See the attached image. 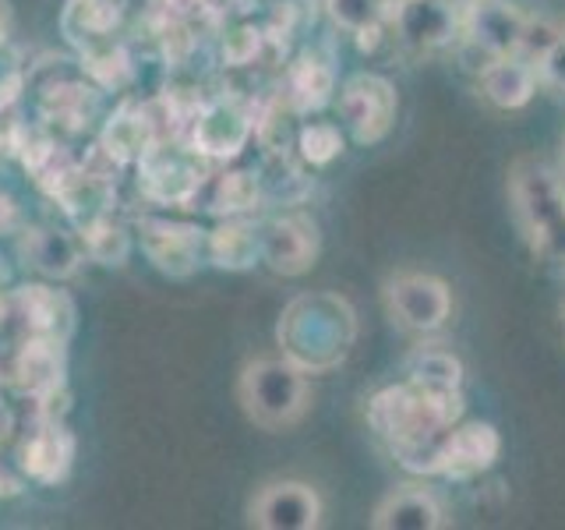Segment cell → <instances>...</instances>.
<instances>
[{
  "label": "cell",
  "instance_id": "obj_2",
  "mask_svg": "<svg viewBox=\"0 0 565 530\" xmlns=\"http://www.w3.org/2000/svg\"><path fill=\"white\" fill-rule=\"evenodd\" d=\"M509 202L534 255L565 265V184L537 156H520L509 170Z\"/></svg>",
  "mask_w": 565,
  "mask_h": 530
},
{
  "label": "cell",
  "instance_id": "obj_5",
  "mask_svg": "<svg viewBox=\"0 0 565 530\" xmlns=\"http://www.w3.org/2000/svg\"><path fill=\"white\" fill-rule=\"evenodd\" d=\"M205 181V159L188 141H152L149 152L138 159V188L156 205L194 209V199H199Z\"/></svg>",
  "mask_w": 565,
  "mask_h": 530
},
{
  "label": "cell",
  "instance_id": "obj_18",
  "mask_svg": "<svg viewBox=\"0 0 565 530\" xmlns=\"http://www.w3.org/2000/svg\"><path fill=\"white\" fill-rule=\"evenodd\" d=\"M64 375H67V343L53 340V336L25 332L11 364V379L18 385V393L29 400L46 396L53 389H64Z\"/></svg>",
  "mask_w": 565,
  "mask_h": 530
},
{
  "label": "cell",
  "instance_id": "obj_41",
  "mask_svg": "<svg viewBox=\"0 0 565 530\" xmlns=\"http://www.w3.org/2000/svg\"><path fill=\"white\" fill-rule=\"evenodd\" d=\"M562 159H565V146H562Z\"/></svg>",
  "mask_w": 565,
  "mask_h": 530
},
{
  "label": "cell",
  "instance_id": "obj_1",
  "mask_svg": "<svg viewBox=\"0 0 565 530\" xmlns=\"http://www.w3.org/2000/svg\"><path fill=\"white\" fill-rule=\"evenodd\" d=\"M463 414V393H435L414 382L385 385L367 400L371 432L388 442V449L406 470L435 474L441 438Z\"/></svg>",
  "mask_w": 565,
  "mask_h": 530
},
{
  "label": "cell",
  "instance_id": "obj_23",
  "mask_svg": "<svg viewBox=\"0 0 565 530\" xmlns=\"http://www.w3.org/2000/svg\"><path fill=\"white\" fill-rule=\"evenodd\" d=\"M152 141H156V128L149 120V110L146 106L124 103L120 110L106 117L103 135H99V149L114 167H128L149 152Z\"/></svg>",
  "mask_w": 565,
  "mask_h": 530
},
{
  "label": "cell",
  "instance_id": "obj_31",
  "mask_svg": "<svg viewBox=\"0 0 565 530\" xmlns=\"http://www.w3.org/2000/svg\"><path fill=\"white\" fill-rule=\"evenodd\" d=\"M393 11L396 0H326V14L332 18V25L350 35L371 25H388Z\"/></svg>",
  "mask_w": 565,
  "mask_h": 530
},
{
  "label": "cell",
  "instance_id": "obj_37",
  "mask_svg": "<svg viewBox=\"0 0 565 530\" xmlns=\"http://www.w3.org/2000/svg\"><path fill=\"white\" fill-rule=\"evenodd\" d=\"M8 279H11V269H8V265H4V258H0V294H4Z\"/></svg>",
  "mask_w": 565,
  "mask_h": 530
},
{
  "label": "cell",
  "instance_id": "obj_10",
  "mask_svg": "<svg viewBox=\"0 0 565 530\" xmlns=\"http://www.w3.org/2000/svg\"><path fill=\"white\" fill-rule=\"evenodd\" d=\"M258 252L276 276H305L322 252V234L305 212H282L258 223Z\"/></svg>",
  "mask_w": 565,
  "mask_h": 530
},
{
  "label": "cell",
  "instance_id": "obj_26",
  "mask_svg": "<svg viewBox=\"0 0 565 530\" xmlns=\"http://www.w3.org/2000/svg\"><path fill=\"white\" fill-rule=\"evenodd\" d=\"M212 181L202 184L199 199H205V212L220 220H234V216H247V212L262 209V181L258 170H223V173H209ZM194 199V202H199Z\"/></svg>",
  "mask_w": 565,
  "mask_h": 530
},
{
  "label": "cell",
  "instance_id": "obj_14",
  "mask_svg": "<svg viewBox=\"0 0 565 530\" xmlns=\"http://www.w3.org/2000/svg\"><path fill=\"white\" fill-rule=\"evenodd\" d=\"M502 453V438L494 432V424L488 421H467V424H452L441 438L438 449V470L449 481H470V477L484 474L494 467V459Z\"/></svg>",
  "mask_w": 565,
  "mask_h": 530
},
{
  "label": "cell",
  "instance_id": "obj_27",
  "mask_svg": "<svg viewBox=\"0 0 565 530\" xmlns=\"http://www.w3.org/2000/svg\"><path fill=\"white\" fill-rule=\"evenodd\" d=\"M78 241H82L85 258H93L103 269H124L131 258V244H135L128 230L117 220H110V212L88 223H78Z\"/></svg>",
  "mask_w": 565,
  "mask_h": 530
},
{
  "label": "cell",
  "instance_id": "obj_36",
  "mask_svg": "<svg viewBox=\"0 0 565 530\" xmlns=\"http://www.w3.org/2000/svg\"><path fill=\"white\" fill-rule=\"evenodd\" d=\"M8 29H11V14L4 0H0V43H8Z\"/></svg>",
  "mask_w": 565,
  "mask_h": 530
},
{
  "label": "cell",
  "instance_id": "obj_22",
  "mask_svg": "<svg viewBox=\"0 0 565 530\" xmlns=\"http://www.w3.org/2000/svg\"><path fill=\"white\" fill-rule=\"evenodd\" d=\"M441 523H446V509L428 488L417 485L388 491L371 512V527L375 530H438Z\"/></svg>",
  "mask_w": 565,
  "mask_h": 530
},
{
  "label": "cell",
  "instance_id": "obj_13",
  "mask_svg": "<svg viewBox=\"0 0 565 530\" xmlns=\"http://www.w3.org/2000/svg\"><path fill=\"white\" fill-rule=\"evenodd\" d=\"M530 25V14H523L509 0H473L463 11V29L470 46H477L488 61L494 57H520L523 35Z\"/></svg>",
  "mask_w": 565,
  "mask_h": 530
},
{
  "label": "cell",
  "instance_id": "obj_20",
  "mask_svg": "<svg viewBox=\"0 0 565 530\" xmlns=\"http://www.w3.org/2000/svg\"><path fill=\"white\" fill-rule=\"evenodd\" d=\"M335 96V67L329 57L315 50H305L287 67V82H282V99H287L300 117L326 110Z\"/></svg>",
  "mask_w": 565,
  "mask_h": 530
},
{
  "label": "cell",
  "instance_id": "obj_34",
  "mask_svg": "<svg viewBox=\"0 0 565 530\" xmlns=\"http://www.w3.org/2000/svg\"><path fill=\"white\" fill-rule=\"evenodd\" d=\"M22 226H25L22 209H18V202L11 199L8 191H0V237L18 234V230H22Z\"/></svg>",
  "mask_w": 565,
  "mask_h": 530
},
{
  "label": "cell",
  "instance_id": "obj_39",
  "mask_svg": "<svg viewBox=\"0 0 565 530\" xmlns=\"http://www.w3.org/2000/svg\"><path fill=\"white\" fill-rule=\"evenodd\" d=\"M446 4H452V8H459V11H467L473 0H446Z\"/></svg>",
  "mask_w": 565,
  "mask_h": 530
},
{
  "label": "cell",
  "instance_id": "obj_8",
  "mask_svg": "<svg viewBox=\"0 0 565 530\" xmlns=\"http://www.w3.org/2000/svg\"><path fill=\"white\" fill-rule=\"evenodd\" d=\"M255 135V106L237 96H220L202 103L194 114L188 146L202 159H234Z\"/></svg>",
  "mask_w": 565,
  "mask_h": 530
},
{
  "label": "cell",
  "instance_id": "obj_38",
  "mask_svg": "<svg viewBox=\"0 0 565 530\" xmlns=\"http://www.w3.org/2000/svg\"><path fill=\"white\" fill-rule=\"evenodd\" d=\"M8 311H11V297H4V294H0V326H4Z\"/></svg>",
  "mask_w": 565,
  "mask_h": 530
},
{
  "label": "cell",
  "instance_id": "obj_16",
  "mask_svg": "<svg viewBox=\"0 0 565 530\" xmlns=\"http://www.w3.org/2000/svg\"><path fill=\"white\" fill-rule=\"evenodd\" d=\"M103 88L85 75H57L53 82L40 85V117L46 128L57 131H85L99 114Z\"/></svg>",
  "mask_w": 565,
  "mask_h": 530
},
{
  "label": "cell",
  "instance_id": "obj_11",
  "mask_svg": "<svg viewBox=\"0 0 565 530\" xmlns=\"http://www.w3.org/2000/svg\"><path fill=\"white\" fill-rule=\"evenodd\" d=\"M138 244L152 269L170 279H188L205 262V230L194 223L146 216L138 220Z\"/></svg>",
  "mask_w": 565,
  "mask_h": 530
},
{
  "label": "cell",
  "instance_id": "obj_30",
  "mask_svg": "<svg viewBox=\"0 0 565 530\" xmlns=\"http://www.w3.org/2000/svg\"><path fill=\"white\" fill-rule=\"evenodd\" d=\"M297 159L305 167H329L335 156H343L347 149V138L343 128L332 120H311V124H300L297 131Z\"/></svg>",
  "mask_w": 565,
  "mask_h": 530
},
{
  "label": "cell",
  "instance_id": "obj_24",
  "mask_svg": "<svg viewBox=\"0 0 565 530\" xmlns=\"http://www.w3.org/2000/svg\"><path fill=\"white\" fill-rule=\"evenodd\" d=\"M205 262L226 273H247L262 262L258 252V223L247 216L220 220V226L205 230Z\"/></svg>",
  "mask_w": 565,
  "mask_h": 530
},
{
  "label": "cell",
  "instance_id": "obj_21",
  "mask_svg": "<svg viewBox=\"0 0 565 530\" xmlns=\"http://www.w3.org/2000/svg\"><path fill=\"white\" fill-rule=\"evenodd\" d=\"M61 29L71 46L93 50L114 43L124 29V4L120 0H67L61 14Z\"/></svg>",
  "mask_w": 565,
  "mask_h": 530
},
{
  "label": "cell",
  "instance_id": "obj_7",
  "mask_svg": "<svg viewBox=\"0 0 565 530\" xmlns=\"http://www.w3.org/2000/svg\"><path fill=\"white\" fill-rule=\"evenodd\" d=\"M385 311L406 332H438L452 315V290L431 273H396L385 279Z\"/></svg>",
  "mask_w": 565,
  "mask_h": 530
},
{
  "label": "cell",
  "instance_id": "obj_28",
  "mask_svg": "<svg viewBox=\"0 0 565 530\" xmlns=\"http://www.w3.org/2000/svg\"><path fill=\"white\" fill-rule=\"evenodd\" d=\"M406 382H414L420 389H435V393H452V389L463 385V364H459L456 353L441 350V347H420L411 353L406 361Z\"/></svg>",
  "mask_w": 565,
  "mask_h": 530
},
{
  "label": "cell",
  "instance_id": "obj_9",
  "mask_svg": "<svg viewBox=\"0 0 565 530\" xmlns=\"http://www.w3.org/2000/svg\"><path fill=\"white\" fill-rule=\"evenodd\" d=\"M322 523V495L308 481L276 477L247 499V527L258 530H315Z\"/></svg>",
  "mask_w": 565,
  "mask_h": 530
},
{
  "label": "cell",
  "instance_id": "obj_32",
  "mask_svg": "<svg viewBox=\"0 0 565 530\" xmlns=\"http://www.w3.org/2000/svg\"><path fill=\"white\" fill-rule=\"evenodd\" d=\"M265 29L258 25H226L223 32V64L226 67H247L262 57L265 50Z\"/></svg>",
  "mask_w": 565,
  "mask_h": 530
},
{
  "label": "cell",
  "instance_id": "obj_4",
  "mask_svg": "<svg viewBox=\"0 0 565 530\" xmlns=\"http://www.w3.org/2000/svg\"><path fill=\"white\" fill-rule=\"evenodd\" d=\"M353 340V311L347 308L343 297L315 294L297 297L279 322V343L287 347V358L300 347H308L297 358L305 371H326L335 361H343V353Z\"/></svg>",
  "mask_w": 565,
  "mask_h": 530
},
{
  "label": "cell",
  "instance_id": "obj_25",
  "mask_svg": "<svg viewBox=\"0 0 565 530\" xmlns=\"http://www.w3.org/2000/svg\"><path fill=\"white\" fill-rule=\"evenodd\" d=\"M481 93L494 110H523L537 93V67L523 57H494L481 67Z\"/></svg>",
  "mask_w": 565,
  "mask_h": 530
},
{
  "label": "cell",
  "instance_id": "obj_3",
  "mask_svg": "<svg viewBox=\"0 0 565 530\" xmlns=\"http://www.w3.org/2000/svg\"><path fill=\"white\" fill-rule=\"evenodd\" d=\"M237 403L262 432H282L311 411L308 371L290 358H255L237 375Z\"/></svg>",
  "mask_w": 565,
  "mask_h": 530
},
{
  "label": "cell",
  "instance_id": "obj_12",
  "mask_svg": "<svg viewBox=\"0 0 565 530\" xmlns=\"http://www.w3.org/2000/svg\"><path fill=\"white\" fill-rule=\"evenodd\" d=\"M14 255L18 262L32 269L35 276H43L50 283H64L71 276H78L85 252L82 241L71 237L67 230L53 226V223H35V226H22L14 234Z\"/></svg>",
  "mask_w": 565,
  "mask_h": 530
},
{
  "label": "cell",
  "instance_id": "obj_33",
  "mask_svg": "<svg viewBox=\"0 0 565 530\" xmlns=\"http://www.w3.org/2000/svg\"><path fill=\"white\" fill-rule=\"evenodd\" d=\"M537 78H544L547 85H555L565 93V32L547 46V53L537 61Z\"/></svg>",
  "mask_w": 565,
  "mask_h": 530
},
{
  "label": "cell",
  "instance_id": "obj_19",
  "mask_svg": "<svg viewBox=\"0 0 565 530\" xmlns=\"http://www.w3.org/2000/svg\"><path fill=\"white\" fill-rule=\"evenodd\" d=\"M388 22L411 46L428 50L452 40V32L463 25V11L446 0H399Z\"/></svg>",
  "mask_w": 565,
  "mask_h": 530
},
{
  "label": "cell",
  "instance_id": "obj_15",
  "mask_svg": "<svg viewBox=\"0 0 565 530\" xmlns=\"http://www.w3.org/2000/svg\"><path fill=\"white\" fill-rule=\"evenodd\" d=\"M75 456H78V442L64 428V421H43L22 442V449H18V467H22L29 481L57 488L71 477Z\"/></svg>",
  "mask_w": 565,
  "mask_h": 530
},
{
  "label": "cell",
  "instance_id": "obj_17",
  "mask_svg": "<svg viewBox=\"0 0 565 530\" xmlns=\"http://www.w3.org/2000/svg\"><path fill=\"white\" fill-rule=\"evenodd\" d=\"M11 311L22 318L25 332L32 336H53V340H71L78 322L75 300L50 283H22L11 294Z\"/></svg>",
  "mask_w": 565,
  "mask_h": 530
},
{
  "label": "cell",
  "instance_id": "obj_40",
  "mask_svg": "<svg viewBox=\"0 0 565 530\" xmlns=\"http://www.w3.org/2000/svg\"><path fill=\"white\" fill-rule=\"evenodd\" d=\"M562 332H565V308H562Z\"/></svg>",
  "mask_w": 565,
  "mask_h": 530
},
{
  "label": "cell",
  "instance_id": "obj_35",
  "mask_svg": "<svg viewBox=\"0 0 565 530\" xmlns=\"http://www.w3.org/2000/svg\"><path fill=\"white\" fill-rule=\"evenodd\" d=\"M18 491H22V488H18V481H14V477H8L4 467H0V499H11V495H18Z\"/></svg>",
  "mask_w": 565,
  "mask_h": 530
},
{
  "label": "cell",
  "instance_id": "obj_29",
  "mask_svg": "<svg viewBox=\"0 0 565 530\" xmlns=\"http://www.w3.org/2000/svg\"><path fill=\"white\" fill-rule=\"evenodd\" d=\"M78 67L99 88H106V93H120V88H128L135 82V61H131L128 46H124L120 40L93 46V50H82V64Z\"/></svg>",
  "mask_w": 565,
  "mask_h": 530
},
{
  "label": "cell",
  "instance_id": "obj_6",
  "mask_svg": "<svg viewBox=\"0 0 565 530\" xmlns=\"http://www.w3.org/2000/svg\"><path fill=\"white\" fill-rule=\"evenodd\" d=\"M335 106H340V124L358 146H379L396 124L399 96L388 78L361 71V75H350L343 82V88L335 93Z\"/></svg>",
  "mask_w": 565,
  "mask_h": 530
}]
</instances>
